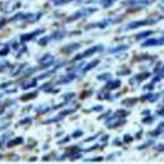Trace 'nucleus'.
<instances>
[{
    "label": "nucleus",
    "instance_id": "nucleus-1",
    "mask_svg": "<svg viewBox=\"0 0 164 164\" xmlns=\"http://www.w3.org/2000/svg\"><path fill=\"white\" fill-rule=\"evenodd\" d=\"M118 85H119V81H116V83H112L110 85H109V88H117Z\"/></svg>",
    "mask_w": 164,
    "mask_h": 164
}]
</instances>
